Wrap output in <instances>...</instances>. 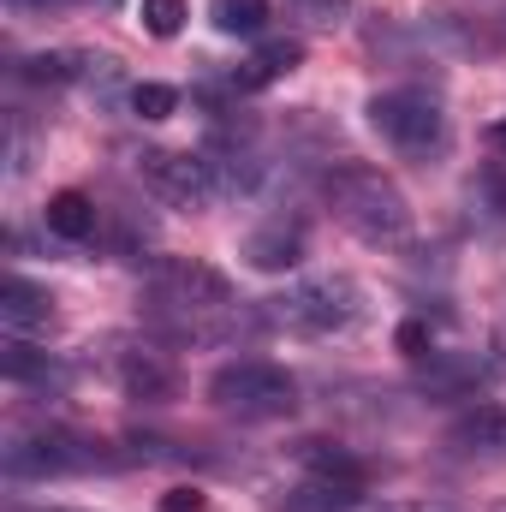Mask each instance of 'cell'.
Listing matches in <instances>:
<instances>
[{
  "label": "cell",
  "mask_w": 506,
  "mask_h": 512,
  "mask_svg": "<svg viewBox=\"0 0 506 512\" xmlns=\"http://www.w3.org/2000/svg\"><path fill=\"white\" fill-rule=\"evenodd\" d=\"M322 203L364 245H405L411 239V203H405V191L381 167H370V161H334V167H322Z\"/></svg>",
  "instance_id": "cell-1"
},
{
  "label": "cell",
  "mask_w": 506,
  "mask_h": 512,
  "mask_svg": "<svg viewBox=\"0 0 506 512\" xmlns=\"http://www.w3.org/2000/svg\"><path fill=\"white\" fill-rule=\"evenodd\" d=\"M209 405L239 423H274L298 411V382L268 358H233L209 376Z\"/></svg>",
  "instance_id": "cell-2"
},
{
  "label": "cell",
  "mask_w": 506,
  "mask_h": 512,
  "mask_svg": "<svg viewBox=\"0 0 506 512\" xmlns=\"http://www.w3.org/2000/svg\"><path fill=\"white\" fill-rule=\"evenodd\" d=\"M268 316L298 334H346L364 316V292L346 274H310V280L286 286L280 298H268Z\"/></svg>",
  "instance_id": "cell-3"
},
{
  "label": "cell",
  "mask_w": 506,
  "mask_h": 512,
  "mask_svg": "<svg viewBox=\"0 0 506 512\" xmlns=\"http://www.w3.org/2000/svg\"><path fill=\"white\" fill-rule=\"evenodd\" d=\"M131 173L167 209H209L221 197V179H215L209 155H191V149H137L131 155Z\"/></svg>",
  "instance_id": "cell-4"
},
{
  "label": "cell",
  "mask_w": 506,
  "mask_h": 512,
  "mask_svg": "<svg viewBox=\"0 0 506 512\" xmlns=\"http://www.w3.org/2000/svg\"><path fill=\"white\" fill-rule=\"evenodd\" d=\"M364 114L381 131V143H393L399 155H435L447 143V114L423 90H381V96H370Z\"/></svg>",
  "instance_id": "cell-5"
},
{
  "label": "cell",
  "mask_w": 506,
  "mask_h": 512,
  "mask_svg": "<svg viewBox=\"0 0 506 512\" xmlns=\"http://www.w3.org/2000/svg\"><path fill=\"white\" fill-rule=\"evenodd\" d=\"M149 292L167 310H179V316H221V310H233V280L215 262H197V256H155L149 262Z\"/></svg>",
  "instance_id": "cell-6"
},
{
  "label": "cell",
  "mask_w": 506,
  "mask_h": 512,
  "mask_svg": "<svg viewBox=\"0 0 506 512\" xmlns=\"http://www.w3.org/2000/svg\"><path fill=\"white\" fill-rule=\"evenodd\" d=\"M102 465L96 447L60 435V429H42V435H18L6 447V477H66V471H90Z\"/></svg>",
  "instance_id": "cell-7"
},
{
  "label": "cell",
  "mask_w": 506,
  "mask_h": 512,
  "mask_svg": "<svg viewBox=\"0 0 506 512\" xmlns=\"http://www.w3.org/2000/svg\"><path fill=\"white\" fill-rule=\"evenodd\" d=\"M108 376L120 382L126 399H143V405H167L179 393V370L161 352H149V346H114L108 352Z\"/></svg>",
  "instance_id": "cell-8"
},
{
  "label": "cell",
  "mask_w": 506,
  "mask_h": 512,
  "mask_svg": "<svg viewBox=\"0 0 506 512\" xmlns=\"http://www.w3.org/2000/svg\"><path fill=\"white\" fill-rule=\"evenodd\" d=\"M304 245H310V233H304L298 215H268L256 233H245V262L262 268V274H286V268L304 262Z\"/></svg>",
  "instance_id": "cell-9"
},
{
  "label": "cell",
  "mask_w": 506,
  "mask_h": 512,
  "mask_svg": "<svg viewBox=\"0 0 506 512\" xmlns=\"http://www.w3.org/2000/svg\"><path fill=\"white\" fill-rule=\"evenodd\" d=\"M489 376L495 370L483 358H471V352H429V358H417V387L429 399H465V393L489 387Z\"/></svg>",
  "instance_id": "cell-10"
},
{
  "label": "cell",
  "mask_w": 506,
  "mask_h": 512,
  "mask_svg": "<svg viewBox=\"0 0 506 512\" xmlns=\"http://www.w3.org/2000/svg\"><path fill=\"white\" fill-rule=\"evenodd\" d=\"M114 60H102V54H84V48H54V54H30L24 66H18V78L24 84H84V78H96V72H108Z\"/></svg>",
  "instance_id": "cell-11"
},
{
  "label": "cell",
  "mask_w": 506,
  "mask_h": 512,
  "mask_svg": "<svg viewBox=\"0 0 506 512\" xmlns=\"http://www.w3.org/2000/svg\"><path fill=\"white\" fill-rule=\"evenodd\" d=\"M447 447H453V453H471V459L506 453V405H477V411H465V417L447 429Z\"/></svg>",
  "instance_id": "cell-12"
},
{
  "label": "cell",
  "mask_w": 506,
  "mask_h": 512,
  "mask_svg": "<svg viewBox=\"0 0 506 512\" xmlns=\"http://www.w3.org/2000/svg\"><path fill=\"white\" fill-rule=\"evenodd\" d=\"M364 483H334V477H304V483H292L280 501H274V512H358V495Z\"/></svg>",
  "instance_id": "cell-13"
},
{
  "label": "cell",
  "mask_w": 506,
  "mask_h": 512,
  "mask_svg": "<svg viewBox=\"0 0 506 512\" xmlns=\"http://www.w3.org/2000/svg\"><path fill=\"white\" fill-rule=\"evenodd\" d=\"M292 459H298L310 477H334V483H364V477H370V471H364V459H358L352 447L328 441V435H304V441L292 447Z\"/></svg>",
  "instance_id": "cell-14"
},
{
  "label": "cell",
  "mask_w": 506,
  "mask_h": 512,
  "mask_svg": "<svg viewBox=\"0 0 506 512\" xmlns=\"http://www.w3.org/2000/svg\"><path fill=\"white\" fill-rule=\"evenodd\" d=\"M48 292L42 286H30L24 274H6L0 280V322L12 328V334H24V328H48Z\"/></svg>",
  "instance_id": "cell-15"
},
{
  "label": "cell",
  "mask_w": 506,
  "mask_h": 512,
  "mask_svg": "<svg viewBox=\"0 0 506 512\" xmlns=\"http://www.w3.org/2000/svg\"><path fill=\"white\" fill-rule=\"evenodd\" d=\"M298 60H304V42H262L251 60L233 72V90H268V84L286 78Z\"/></svg>",
  "instance_id": "cell-16"
},
{
  "label": "cell",
  "mask_w": 506,
  "mask_h": 512,
  "mask_svg": "<svg viewBox=\"0 0 506 512\" xmlns=\"http://www.w3.org/2000/svg\"><path fill=\"white\" fill-rule=\"evenodd\" d=\"M42 221H48V233H60V239H72V245H84V239L96 233V203H90L84 191H54V197H48V209H42Z\"/></svg>",
  "instance_id": "cell-17"
},
{
  "label": "cell",
  "mask_w": 506,
  "mask_h": 512,
  "mask_svg": "<svg viewBox=\"0 0 506 512\" xmlns=\"http://www.w3.org/2000/svg\"><path fill=\"white\" fill-rule=\"evenodd\" d=\"M0 370H6V382L12 387H24V382H60V364H54V358H48V352H36V346H30V340H18V334H12V340H6V352H0Z\"/></svg>",
  "instance_id": "cell-18"
},
{
  "label": "cell",
  "mask_w": 506,
  "mask_h": 512,
  "mask_svg": "<svg viewBox=\"0 0 506 512\" xmlns=\"http://www.w3.org/2000/svg\"><path fill=\"white\" fill-rule=\"evenodd\" d=\"M209 18L221 36H262L268 30V0H209Z\"/></svg>",
  "instance_id": "cell-19"
},
{
  "label": "cell",
  "mask_w": 506,
  "mask_h": 512,
  "mask_svg": "<svg viewBox=\"0 0 506 512\" xmlns=\"http://www.w3.org/2000/svg\"><path fill=\"white\" fill-rule=\"evenodd\" d=\"M185 18H191V6H185V0H143V30H149V36H161V42H167V36H179V30H185Z\"/></svg>",
  "instance_id": "cell-20"
},
{
  "label": "cell",
  "mask_w": 506,
  "mask_h": 512,
  "mask_svg": "<svg viewBox=\"0 0 506 512\" xmlns=\"http://www.w3.org/2000/svg\"><path fill=\"white\" fill-rule=\"evenodd\" d=\"M173 108H179V90L173 84H137L131 90V114L137 120H167Z\"/></svg>",
  "instance_id": "cell-21"
},
{
  "label": "cell",
  "mask_w": 506,
  "mask_h": 512,
  "mask_svg": "<svg viewBox=\"0 0 506 512\" xmlns=\"http://www.w3.org/2000/svg\"><path fill=\"white\" fill-rule=\"evenodd\" d=\"M292 6H298V18H304V24H340L352 0H292Z\"/></svg>",
  "instance_id": "cell-22"
},
{
  "label": "cell",
  "mask_w": 506,
  "mask_h": 512,
  "mask_svg": "<svg viewBox=\"0 0 506 512\" xmlns=\"http://www.w3.org/2000/svg\"><path fill=\"white\" fill-rule=\"evenodd\" d=\"M161 512H203V489H191V483H179V489H167L161 501H155Z\"/></svg>",
  "instance_id": "cell-23"
},
{
  "label": "cell",
  "mask_w": 506,
  "mask_h": 512,
  "mask_svg": "<svg viewBox=\"0 0 506 512\" xmlns=\"http://www.w3.org/2000/svg\"><path fill=\"white\" fill-rule=\"evenodd\" d=\"M399 352H405V358H429V328H423V322H405V328H399Z\"/></svg>",
  "instance_id": "cell-24"
},
{
  "label": "cell",
  "mask_w": 506,
  "mask_h": 512,
  "mask_svg": "<svg viewBox=\"0 0 506 512\" xmlns=\"http://www.w3.org/2000/svg\"><path fill=\"white\" fill-rule=\"evenodd\" d=\"M477 191H483V197H489V209H495V215H506V167H489V173H483V185H477Z\"/></svg>",
  "instance_id": "cell-25"
},
{
  "label": "cell",
  "mask_w": 506,
  "mask_h": 512,
  "mask_svg": "<svg viewBox=\"0 0 506 512\" xmlns=\"http://www.w3.org/2000/svg\"><path fill=\"white\" fill-rule=\"evenodd\" d=\"M381 512H453V507H441V501H393V507H381Z\"/></svg>",
  "instance_id": "cell-26"
},
{
  "label": "cell",
  "mask_w": 506,
  "mask_h": 512,
  "mask_svg": "<svg viewBox=\"0 0 506 512\" xmlns=\"http://www.w3.org/2000/svg\"><path fill=\"white\" fill-rule=\"evenodd\" d=\"M489 143H495V149H506V120H495V126H489Z\"/></svg>",
  "instance_id": "cell-27"
},
{
  "label": "cell",
  "mask_w": 506,
  "mask_h": 512,
  "mask_svg": "<svg viewBox=\"0 0 506 512\" xmlns=\"http://www.w3.org/2000/svg\"><path fill=\"white\" fill-rule=\"evenodd\" d=\"M12 6H66V0H12Z\"/></svg>",
  "instance_id": "cell-28"
},
{
  "label": "cell",
  "mask_w": 506,
  "mask_h": 512,
  "mask_svg": "<svg viewBox=\"0 0 506 512\" xmlns=\"http://www.w3.org/2000/svg\"><path fill=\"white\" fill-rule=\"evenodd\" d=\"M489 512H506V501H495V507H489Z\"/></svg>",
  "instance_id": "cell-29"
},
{
  "label": "cell",
  "mask_w": 506,
  "mask_h": 512,
  "mask_svg": "<svg viewBox=\"0 0 506 512\" xmlns=\"http://www.w3.org/2000/svg\"><path fill=\"white\" fill-rule=\"evenodd\" d=\"M48 512H72V507H48Z\"/></svg>",
  "instance_id": "cell-30"
}]
</instances>
